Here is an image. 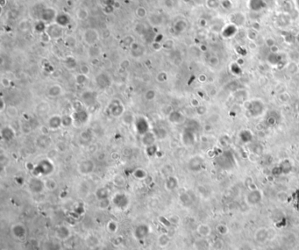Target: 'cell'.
I'll return each mask as SVG.
<instances>
[{
	"label": "cell",
	"instance_id": "obj_1",
	"mask_svg": "<svg viewBox=\"0 0 299 250\" xmlns=\"http://www.w3.org/2000/svg\"><path fill=\"white\" fill-rule=\"evenodd\" d=\"M54 170V165L49 159H43L34 167L36 176H48Z\"/></svg>",
	"mask_w": 299,
	"mask_h": 250
},
{
	"label": "cell",
	"instance_id": "obj_2",
	"mask_svg": "<svg viewBox=\"0 0 299 250\" xmlns=\"http://www.w3.org/2000/svg\"><path fill=\"white\" fill-rule=\"evenodd\" d=\"M108 112L111 116L118 118L121 117L125 112V106L119 100H113L108 106Z\"/></svg>",
	"mask_w": 299,
	"mask_h": 250
},
{
	"label": "cell",
	"instance_id": "obj_3",
	"mask_svg": "<svg viewBox=\"0 0 299 250\" xmlns=\"http://www.w3.org/2000/svg\"><path fill=\"white\" fill-rule=\"evenodd\" d=\"M74 125H77V126H82L83 125L86 124V122L89 119V114L88 112L83 109L80 111H76L72 114Z\"/></svg>",
	"mask_w": 299,
	"mask_h": 250
},
{
	"label": "cell",
	"instance_id": "obj_4",
	"mask_svg": "<svg viewBox=\"0 0 299 250\" xmlns=\"http://www.w3.org/2000/svg\"><path fill=\"white\" fill-rule=\"evenodd\" d=\"M136 131L140 135H144L147 132H149V123L148 120L144 117H139L135 119L134 122Z\"/></svg>",
	"mask_w": 299,
	"mask_h": 250
},
{
	"label": "cell",
	"instance_id": "obj_5",
	"mask_svg": "<svg viewBox=\"0 0 299 250\" xmlns=\"http://www.w3.org/2000/svg\"><path fill=\"white\" fill-rule=\"evenodd\" d=\"M94 163L91 160H83L78 165V171L83 175H88L94 170Z\"/></svg>",
	"mask_w": 299,
	"mask_h": 250
},
{
	"label": "cell",
	"instance_id": "obj_6",
	"mask_svg": "<svg viewBox=\"0 0 299 250\" xmlns=\"http://www.w3.org/2000/svg\"><path fill=\"white\" fill-rule=\"evenodd\" d=\"M45 187V183L39 178H32L29 181V188L33 193H39L43 190Z\"/></svg>",
	"mask_w": 299,
	"mask_h": 250
},
{
	"label": "cell",
	"instance_id": "obj_7",
	"mask_svg": "<svg viewBox=\"0 0 299 250\" xmlns=\"http://www.w3.org/2000/svg\"><path fill=\"white\" fill-rule=\"evenodd\" d=\"M82 102L86 105H93L97 102V93L96 92H84L82 95Z\"/></svg>",
	"mask_w": 299,
	"mask_h": 250
},
{
	"label": "cell",
	"instance_id": "obj_8",
	"mask_svg": "<svg viewBox=\"0 0 299 250\" xmlns=\"http://www.w3.org/2000/svg\"><path fill=\"white\" fill-rule=\"evenodd\" d=\"M48 128H50L52 130H56V129L60 128L61 126H62V117L59 116V115H54L52 117H50L48 121Z\"/></svg>",
	"mask_w": 299,
	"mask_h": 250
},
{
	"label": "cell",
	"instance_id": "obj_9",
	"mask_svg": "<svg viewBox=\"0 0 299 250\" xmlns=\"http://www.w3.org/2000/svg\"><path fill=\"white\" fill-rule=\"evenodd\" d=\"M113 203L118 208H125L128 205V198L125 194H117L113 197Z\"/></svg>",
	"mask_w": 299,
	"mask_h": 250
},
{
	"label": "cell",
	"instance_id": "obj_10",
	"mask_svg": "<svg viewBox=\"0 0 299 250\" xmlns=\"http://www.w3.org/2000/svg\"><path fill=\"white\" fill-rule=\"evenodd\" d=\"M15 137V132L13 128L9 126H4L1 129V138L4 141H10Z\"/></svg>",
	"mask_w": 299,
	"mask_h": 250
},
{
	"label": "cell",
	"instance_id": "obj_11",
	"mask_svg": "<svg viewBox=\"0 0 299 250\" xmlns=\"http://www.w3.org/2000/svg\"><path fill=\"white\" fill-rule=\"evenodd\" d=\"M156 140L157 139L154 132H147L146 134L142 135V143L146 147L155 144Z\"/></svg>",
	"mask_w": 299,
	"mask_h": 250
},
{
	"label": "cell",
	"instance_id": "obj_12",
	"mask_svg": "<svg viewBox=\"0 0 299 250\" xmlns=\"http://www.w3.org/2000/svg\"><path fill=\"white\" fill-rule=\"evenodd\" d=\"M169 119L172 123L178 124V123H181L183 120V115L177 111H173L169 113Z\"/></svg>",
	"mask_w": 299,
	"mask_h": 250
},
{
	"label": "cell",
	"instance_id": "obj_13",
	"mask_svg": "<svg viewBox=\"0 0 299 250\" xmlns=\"http://www.w3.org/2000/svg\"><path fill=\"white\" fill-rule=\"evenodd\" d=\"M154 133L157 140H164L168 136L167 131L164 127H156L154 129Z\"/></svg>",
	"mask_w": 299,
	"mask_h": 250
},
{
	"label": "cell",
	"instance_id": "obj_14",
	"mask_svg": "<svg viewBox=\"0 0 299 250\" xmlns=\"http://www.w3.org/2000/svg\"><path fill=\"white\" fill-rule=\"evenodd\" d=\"M48 96H50L52 97H55L60 96L62 94V88H61V86H59V85H53V86H51L48 89Z\"/></svg>",
	"mask_w": 299,
	"mask_h": 250
},
{
	"label": "cell",
	"instance_id": "obj_15",
	"mask_svg": "<svg viewBox=\"0 0 299 250\" xmlns=\"http://www.w3.org/2000/svg\"><path fill=\"white\" fill-rule=\"evenodd\" d=\"M5 112H6V115L11 118H17L19 115V111L14 106H8L5 110Z\"/></svg>",
	"mask_w": 299,
	"mask_h": 250
},
{
	"label": "cell",
	"instance_id": "obj_16",
	"mask_svg": "<svg viewBox=\"0 0 299 250\" xmlns=\"http://www.w3.org/2000/svg\"><path fill=\"white\" fill-rule=\"evenodd\" d=\"M62 126H64V127H68L71 125H73L74 124V120H73L72 115H64V116H62Z\"/></svg>",
	"mask_w": 299,
	"mask_h": 250
},
{
	"label": "cell",
	"instance_id": "obj_17",
	"mask_svg": "<svg viewBox=\"0 0 299 250\" xmlns=\"http://www.w3.org/2000/svg\"><path fill=\"white\" fill-rule=\"evenodd\" d=\"M267 237H268V233L265 230H263V229L259 230L255 234V239H257L259 240V242H264L266 240Z\"/></svg>",
	"mask_w": 299,
	"mask_h": 250
},
{
	"label": "cell",
	"instance_id": "obj_18",
	"mask_svg": "<svg viewBox=\"0 0 299 250\" xmlns=\"http://www.w3.org/2000/svg\"><path fill=\"white\" fill-rule=\"evenodd\" d=\"M177 185V181L175 177H169L166 182V187L168 190H174Z\"/></svg>",
	"mask_w": 299,
	"mask_h": 250
},
{
	"label": "cell",
	"instance_id": "obj_19",
	"mask_svg": "<svg viewBox=\"0 0 299 250\" xmlns=\"http://www.w3.org/2000/svg\"><path fill=\"white\" fill-rule=\"evenodd\" d=\"M210 229L208 225H199L198 227V233L203 235V236H207L210 234Z\"/></svg>",
	"mask_w": 299,
	"mask_h": 250
},
{
	"label": "cell",
	"instance_id": "obj_20",
	"mask_svg": "<svg viewBox=\"0 0 299 250\" xmlns=\"http://www.w3.org/2000/svg\"><path fill=\"white\" fill-rule=\"evenodd\" d=\"M146 152H147V155H148L149 156H153L157 154L158 152V147L155 144L152 145V146H149V147H146Z\"/></svg>",
	"mask_w": 299,
	"mask_h": 250
},
{
	"label": "cell",
	"instance_id": "obj_21",
	"mask_svg": "<svg viewBox=\"0 0 299 250\" xmlns=\"http://www.w3.org/2000/svg\"><path fill=\"white\" fill-rule=\"evenodd\" d=\"M97 198H99L100 200L105 199L106 197H108V191L105 188H100L97 190Z\"/></svg>",
	"mask_w": 299,
	"mask_h": 250
},
{
	"label": "cell",
	"instance_id": "obj_22",
	"mask_svg": "<svg viewBox=\"0 0 299 250\" xmlns=\"http://www.w3.org/2000/svg\"><path fill=\"white\" fill-rule=\"evenodd\" d=\"M56 186H57V184L55 183V181H54L52 179H48V180L45 181V187L48 188V190H54V189H55Z\"/></svg>",
	"mask_w": 299,
	"mask_h": 250
},
{
	"label": "cell",
	"instance_id": "obj_23",
	"mask_svg": "<svg viewBox=\"0 0 299 250\" xmlns=\"http://www.w3.org/2000/svg\"><path fill=\"white\" fill-rule=\"evenodd\" d=\"M145 97H146V99L148 100V101H152V100H154V99L155 98V92H154V91H152V90L147 92H146V94H145Z\"/></svg>",
	"mask_w": 299,
	"mask_h": 250
},
{
	"label": "cell",
	"instance_id": "obj_24",
	"mask_svg": "<svg viewBox=\"0 0 299 250\" xmlns=\"http://www.w3.org/2000/svg\"><path fill=\"white\" fill-rule=\"evenodd\" d=\"M134 176H135L137 178H139V179H142V178H144V177L147 176V174H146V172H145V170H141V169H138V170H136L135 172H134Z\"/></svg>",
	"mask_w": 299,
	"mask_h": 250
},
{
	"label": "cell",
	"instance_id": "obj_25",
	"mask_svg": "<svg viewBox=\"0 0 299 250\" xmlns=\"http://www.w3.org/2000/svg\"><path fill=\"white\" fill-rule=\"evenodd\" d=\"M218 231H219L221 234H225L227 233L228 229H227V227H226L225 225H219L218 226Z\"/></svg>",
	"mask_w": 299,
	"mask_h": 250
},
{
	"label": "cell",
	"instance_id": "obj_26",
	"mask_svg": "<svg viewBox=\"0 0 299 250\" xmlns=\"http://www.w3.org/2000/svg\"><path fill=\"white\" fill-rule=\"evenodd\" d=\"M0 104H1V107H0V112H3L4 111H5V110H6L7 106L5 105V102L4 101V99H3V98H1V100H0Z\"/></svg>",
	"mask_w": 299,
	"mask_h": 250
},
{
	"label": "cell",
	"instance_id": "obj_27",
	"mask_svg": "<svg viewBox=\"0 0 299 250\" xmlns=\"http://www.w3.org/2000/svg\"><path fill=\"white\" fill-rule=\"evenodd\" d=\"M239 250H251V249L249 247H242V248H240Z\"/></svg>",
	"mask_w": 299,
	"mask_h": 250
}]
</instances>
